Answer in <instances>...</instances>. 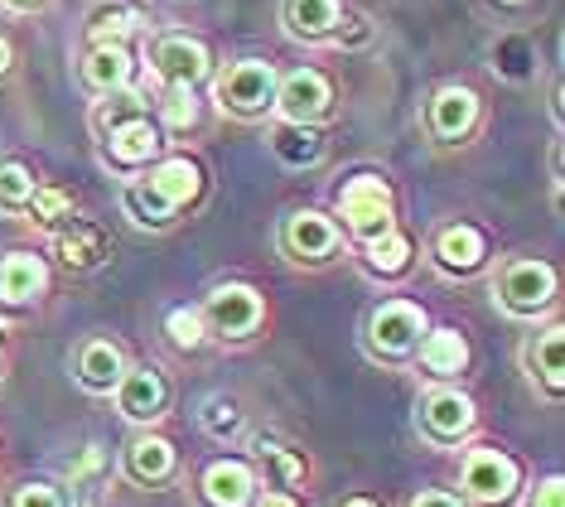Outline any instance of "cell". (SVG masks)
<instances>
[{
	"label": "cell",
	"mask_w": 565,
	"mask_h": 507,
	"mask_svg": "<svg viewBox=\"0 0 565 507\" xmlns=\"http://www.w3.org/2000/svg\"><path fill=\"white\" fill-rule=\"evenodd\" d=\"M203 189V175L194 160H184V155H174V160H160L150 169V179H140V184L126 193V203L140 213V223H170V213H179L184 203H194Z\"/></svg>",
	"instance_id": "6da1fadb"
},
{
	"label": "cell",
	"mask_w": 565,
	"mask_h": 507,
	"mask_svg": "<svg viewBox=\"0 0 565 507\" xmlns=\"http://www.w3.org/2000/svg\"><path fill=\"white\" fill-rule=\"evenodd\" d=\"M339 213H343V223H349V232L358 242H372V237H382V232H392V189H387V179H377V175H358L343 184L339 193Z\"/></svg>",
	"instance_id": "7a4b0ae2"
},
{
	"label": "cell",
	"mask_w": 565,
	"mask_h": 507,
	"mask_svg": "<svg viewBox=\"0 0 565 507\" xmlns=\"http://www.w3.org/2000/svg\"><path fill=\"white\" fill-rule=\"evenodd\" d=\"M276 68L262 59H242L233 63L223 77H217V102L223 112H237V116H262L276 107Z\"/></svg>",
	"instance_id": "3957f363"
},
{
	"label": "cell",
	"mask_w": 565,
	"mask_h": 507,
	"mask_svg": "<svg viewBox=\"0 0 565 507\" xmlns=\"http://www.w3.org/2000/svg\"><path fill=\"white\" fill-rule=\"evenodd\" d=\"M498 300L512 315H536L556 300V271L536 256H522V262H508L503 276H498Z\"/></svg>",
	"instance_id": "277c9868"
},
{
	"label": "cell",
	"mask_w": 565,
	"mask_h": 507,
	"mask_svg": "<svg viewBox=\"0 0 565 507\" xmlns=\"http://www.w3.org/2000/svg\"><path fill=\"white\" fill-rule=\"evenodd\" d=\"M518 464L508 460L503 450H469V460H465V493L473 503H483V507H498V503H508L512 493H518Z\"/></svg>",
	"instance_id": "5b68a950"
},
{
	"label": "cell",
	"mask_w": 565,
	"mask_h": 507,
	"mask_svg": "<svg viewBox=\"0 0 565 507\" xmlns=\"http://www.w3.org/2000/svg\"><path fill=\"white\" fill-rule=\"evenodd\" d=\"M367 334H372V348H377V353L402 358V353H411V348L420 344V334H426V315H420L416 305H406V300H387L377 315H372Z\"/></svg>",
	"instance_id": "8992f818"
},
{
	"label": "cell",
	"mask_w": 565,
	"mask_h": 507,
	"mask_svg": "<svg viewBox=\"0 0 565 507\" xmlns=\"http://www.w3.org/2000/svg\"><path fill=\"white\" fill-rule=\"evenodd\" d=\"M203 315L223 338H247L262 324V295L252 285H217L203 305Z\"/></svg>",
	"instance_id": "52a82bcc"
},
{
	"label": "cell",
	"mask_w": 565,
	"mask_h": 507,
	"mask_svg": "<svg viewBox=\"0 0 565 507\" xmlns=\"http://www.w3.org/2000/svg\"><path fill=\"white\" fill-rule=\"evenodd\" d=\"M276 107H280V116H286L290 126L319 122V116L329 112V83H324V73L295 68L290 77H280V83H276Z\"/></svg>",
	"instance_id": "ba28073f"
},
{
	"label": "cell",
	"mask_w": 565,
	"mask_h": 507,
	"mask_svg": "<svg viewBox=\"0 0 565 507\" xmlns=\"http://www.w3.org/2000/svg\"><path fill=\"white\" fill-rule=\"evenodd\" d=\"M150 59H156V73L170 87H194V83H203V77L213 73L209 49H203L199 39H189V34H164Z\"/></svg>",
	"instance_id": "9c48e42d"
},
{
	"label": "cell",
	"mask_w": 565,
	"mask_h": 507,
	"mask_svg": "<svg viewBox=\"0 0 565 507\" xmlns=\"http://www.w3.org/2000/svg\"><path fill=\"white\" fill-rule=\"evenodd\" d=\"M420 431H426L435 445H459L473 431V401L459 392H430L420 401Z\"/></svg>",
	"instance_id": "30bf717a"
},
{
	"label": "cell",
	"mask_w": 565,
	"mask_h": 507,
	"mask_svg": "<svg viewBox=\"0 0 565 507\" xmlns=\"http://www.w3.org/2000/svg\"><path fill=\"white\" fill-rule=\"evenodd\" d=\"M164 377L156 368H126L121 372V382H117V406L126 421H136V425H146V421H156V415H164Z\"/></svg>",
	"instance_id": "8fae6325"
},
{
	"label": "cell",
	"mask_w": 565,
	"mask_h": 507,
	"mask_svg": "<svg viewBox=\"0 0 565 507\" xmlns=\"http://www.w3.org/2000/svg\"><path fill=\"white\" fill-rule=\"evenodd\" d=\"M54 252L63 256V266L68 271H93V266L107 262L111 242H107V232H102L97 223L68 218V228H58V237H54Z\"/></svg>",
	"instance_id": "7c38bea8"
},
{
	"label": "cell",
	"mask_w": 565,
	"mask_h": 507,
	"mask_svg": "<svg viewBox=\"0 0 565 507\" xmlns=\"http://www.w3.org/2000/svg\"><path fill=\"white\" fill-rule=\"evenodd\" d=\"M203 498H209V507H247L252 493H256V478L242 460H217L203 469Z\"/></svg>",
	"instance_id": "4fadbf2b"
},
{
	"label": "cell",
	"mask_w": 565,
	"mask_h": 507,
	"mask_svg": "<svg viewBox=\"0 0 565 507\" xmlns=\"http://www.w3.org/2000/svg\"><path fill=\"white\" fill-rule=\"evenodd\" d=\"M473 122H479V97H473L469 87H445V93H435L430 131L440 140H465L473 131Z\"/></svg>",
	"instance_id": "5bb4252c"
},
{
	"label": "cell",
	"mask_w": 565,
	"mask_h": 507,
	"mask_svg": "<svg viewBox=\"0 0 565 507\" xmlns=\"http://www.w3.org/2000/svg\"><path fill=\"white\" fill-rule=\"evenodd\" d=\"M121 372H126V358L111 338H87L78 348V382L83 387H93V392H117Z\"/></svg>",
	"instance_id": "9a60e30c"
},
{
	"label": "cell",
	"mask_w": 565,
	"mask_h": 507,
	"mask_svg": "<svg viewBox=\"0 0 565 507\" xmlns=\"http://www.w3.org/2000/svg\"><path fill=\"white\" fill-rule=\"evenodd\" d=\"M44 285H49L44 256H34V252H10L6 262H0V300L24 305V300H34V295H44Z\"/></svg>",
	"instance_id": "2e32d148"
},
{
	"label": "cell",
	"mask_w": 565,
	"mask_h": 507,
	"mask_svg": "<svg viewBox=\"0 0 565 507\" xmlns=\"http://www.w3.org/2000/svg\"><path fill=\"white\" fill-rule=\"evenodd\" d=\"M333 242H339V232H333V223L324 213H315V208H305V213H295L286 223V246L300 262H324L333 252Z\"/></svg>",
	"instance_id": "e0dca14e"
},
{
	"label": "cell",
	"mask_w": 565,
	"mask_h": 507,
	"mask_svg": "<svg viewBox=\"0 0 565 507\" xmlns=\"http://www.w3.org/2000/svg\"><path fill=\"white\" fill-rule=\"evenodd\" d=\"M126 469H131L136 484H164L174 474V445L160 435H140L126 450Z\"/></svg>",
	"instance_id": "ac0fdd59"
},
{
	"label": "cell",
	"mask_w": 565,
	"mask_h": 507,
	"mask_svg": "<svg viewBox=\"0 0 565 507\" xmlns=\"http://www.w3.org/2000/svg\"><path fill=\"white\" fill-rule=\"evenodd\" d=\"M160 131L150 126V116H140V122H126V126H117L111 131V140H107V155L117 165H146V160H156L160 155Z\"/></svg>",
	"instance_id": "d6986e66"
},
{
	"label": "cell",
	"mask_w": 565,
	"mask_h": 507,
	"mask_svg": "<svg viewBox=\"0 0 565 507\" xmlns=\"http://www.w3.org/2000/svg\"><path fill=\"white\" fill-rule=\"evenodd\" d=\"M435 262H440L445 271H479L483 266V237H479V228H469V223L445 228L440 237H435Z\"/></svg>",
	"instance_id": "ffe728a7"
},
{
	"label": "cell",
	"mask_w": 565,
	"mask_h": 507,
	"mask_svg": "<svg viewBox=\"0 0 565 507\" xmlns=\"http://www.w3.org/2000/svg\"><path fill=\"white\" fill-rule=\"evenodd\" d=\"M83 77L97 93H117V87L131 83V54L121 44H93V54L83 63Z\"/></svg>",
	"instance_id": "44dd1931"
},
{
	"label": "cell",
	"mask_w": 565,
	"mask_h": 507,
	"mask_svg": "<svg viewBox=\"0 0 565 507\" xmlns=\"http://www.w3.org/2000/svg\"><path fill=\"white\" fill-rule=\"evenodd\" d=\"M561 348H565V329H561V324H551V329L542 338H532V348H526V368H532V377H542L551 397H561V387H565Z\"/></svg>",
	"instance_id": "7402d4cb"
},
{
	"label": "cell",
	"mask_w": 565,
	"mask_h": 507,
	"mask_svg": "<svg viewBox=\"0 0 565 507\" xmlns=\"http://www.w3.org/2000/svg\"><path fill=\"white\" fill-rule=\"evenodd\" d=\"M286 24L300 39H324L339 24V0H286Z\"/></svg>",
	"instance_id": "603a6c76"
},
{
	"label": "cell",
	"mask_w": 565,
	"mask_h": 507,
	"mask_svg": "<svg viewBox=\"0 0 565 507\" xmlns=\"http://www.w3.org/2000/svg\"><path fill=\"white\" fill-rule=\"evenodd\" d=\"M420 362H426L430 372H459L469 362V344L459 329H435L426 344H420Z\"/></svg>",
	"instance_id": "cb8c5ba5"
},
{
	"label": "cell",
	"mask_w": 565,
	"mask_h": 507,
	"mask_svg": "<svg viewBox=\"0 0 565 507\" xmlns=\"http://www.w3.org/2000/svg\"><path fill=\"white\" fill-rule=\"evenodd\" d=\"M271 146H276V155H280L286 165H315L319 155H324V140H319L310 126H290V122L276 131Z\"/></svg>",
	"instance_id": "d4e9b609"
},
{
	"label": "cell",
	"mask_w": 565,
	"mask_h": 507,
	"mask_svg": "<svg viewBox=\"0 0 565 507\" xmlns=\"http://www.w3.org/2000/svg\"><path fill=\"white\" fill-rule=\"evenodd\" d=\"M363 246H367V266L382 271V276H396V271H406V262H411V242L396 228L382 232V237H372V242H363Z\"/></svg>",
	"instance_id": "484cf974"
},
{
	"label": "cell",
	"mask_w": 565,
	"mask_h": 507,
	"mask_svg": "<svg viewBox=\"0 0 565 507\" xmlns=\"http://www.w3.org/2000/svg\"><path fill=\"white\" fill-rule=\"evenodd\" d=\"M34 175L24 165H15V160H6L0 165V213H24V203L34 199Z\"/></svg>",
	"instance_id": "4316f807"
},
{
	"label": "cell",
	"mask_w": 565,
	"mask_h": 507,
	"mask_svg": "<svg viewBox=\"0 0 565 507\" xmlns=\"http://www.w3.org/2000/svg\"><path fill=\"white\" fill-rule=\"evenodd\" d=\"M146 116V97L140 93H131V87H117V93H107V102L97 107V126L102 131H117V126H126V122H140Z\"/></svg>",
	"instance_id": "83f0119b"
},
{
	"label": "cell",
	"mask_w": 565,
	"mask_h": 507,
	"mask_svg": "<svg viewBox=\"0 0 565 507\" xmlns=\"http://www.w3.org/2000/svg\"><path fill=\"white\" fill-rule=\"evenodd\" d=\"M131 24H136V15L131 10H121V6L93 10V44H121V39L131 34Z\"/></svg>",
	"instance_id": "f1b7e54d"
},
{
	"label": "cell",
	"mask_w": 565,
	"mask_h": 507,
	"mask_svg": "<svg viewBox=\"0 0 565 507\" xmlns=\"http://www.w3.org/2000/svg\"><path fill=\"white\" fill-rule=\"evenodd\" d=\"M24 213H30L34 223H58V218L73 213V193H63V189H34V199L24 203Z\"/></svg>",
	"instance_id": "f546056e"
},
{
	"label": "cell",
	"mask_w": 565,
	"mask_h": 507,
	"mask_svg": "<svg viewBox=\"0 0 565 507\" xmlns=\"http://www.w3.org/2000/svg\"><path fill=\"white\" fill-rule=\"evenodd\" d=\"M164 329H170V338L179 348H199L203 344V315H194V309H170Z\"/></svg>",
	"instance_id": "4dcf8cb0"
},
{
	"label": "cell",
	"mask_w": 565,
	"mask_h": 507,
	"mask_svg": "<svg viewBox=\"0 0 565 507\" xmlns=\"http://www.w3.org/2000/svg\"><path fill=\"white\" fill-rule=\"evenodd\" d=\"M203 425H209L213 435H233L237 425H242V411H237V401H227V397H213L209 406H203Z\"/></svg>",
	"instance_id": "1f68e13d"
},
{
	"label": "cell",
	"mask_w": 565,
	"mask_h": 507,
	"mask_svg": "<svg viewBox=\"0 0 565 507\" xmlns=\"http://www.w3.org/2000/svg\"><path fill=\"white\" fill-rule=\"evenodd\" d=\"M164 122L170 126H194L199 122V107H194V87H170V97H164Z\"/></svg>",
	"instance_id": "d6a6232c"
},
{
	"label": "cell",
	"mask_w": 565,
	"mask_h": 507,
	"mask_svg": "<svg viewBox=\"0 0 565 507\" xmlns=\"http://www.w3.org/2000/svg\"><path fill=\"white\" fill-rule=\"evenodd\" d=\"M10 507H63V493L54 484H20Z\"/></svg>",
	"instance_id": "836d02e7"
},
{
	"label": "cell",
	"mask_w": 565,
	"mask_h": 507,
	"mask_svg": "<svg viewBox=\"0 0 565 507\" xmlns=\"http://www.w3.org/2000/svg\"><path fill=\"white\" fill-rule=\"evenodd\" d=\"M532 507H565V484L561 478H546V484L532 493Z\"/></svg>",
	"instance_id": "e575fe53"
},
{
	"label": "cell",
	"mask_w": 565,
	"mask_h": 507,
	"mask_svg": "<svg viewBox=\"0 0 565 507\" xmlns=\"http://www.w3.org/2000/svg\"><path fill=\"white\" fill-rule=\"evenodd\" d=\"M262 454H271V460H276V469L286 474V478H300V474H305V464L295 460V454H286L280 445H266V440H262Z\"/></svg>",
	"instance_id": "d590c367"
},
{
	"label": "cell",
	"mask_w": 565,
	"mask_h": 507,
	"mask_svg": "<svg viewBox=\"0 0 565 507\" xmlns=\"http://www.w3.org/2000/svg\"><path fill=\"white\" fill-rule=\"evenodd\" d=\"M411 507H465L455 498V493H440V488H430V493H420V498H411Z\"/></svg>",
	"instance_id": "8d00e7d4"
},
{
	"label": "cell",
	"mask_w": 565,
	"mask_h": 507,
	"mask_svg": "<svg viewBox=\"0 0 565 507\" xmlns=\"http://www.w3.org/2000/svg\"><path fill=\"white\" fill-rule=\"evenodd\" d=\"M102 464V450L97 445H87V454H83V464H73V484H78V478H87Z\"/></svg>",
	"instance_id": "74e56055"
},
{
	"label": "cell",
	"mask_w": 565,
	"mask_h": 507,
	"mask_svg": "<svg viewBox=\"0 0 565 507\" xmlns=\"http://www.w3.org/2000/svg\"><path fill=\"white\" fill-rule=\"evenodd\" d=\"M262 507H300V503H295L290 493H266V498H262Z\"/></svg>",
	"instance_id": "f35d334b"
},
{
	"label": "cell",
	"mask_w": 565,
	"mask_h": 507,
	"mask_svg": "<svg viewBox=\"0 0 565 507\" xmlns=\"http://www.w3.org/2000/svg\"><path fill=\"white\" fill-rule=\"evenodd\" d=\"M6 73H10V44L0 39V77H6Z\"/></svg>",
	"instance_id": "ab89813d"
},
{
	"label": "cell",
	"mask_w": 565,
	"mask_h": 507,
	"mask_svg": "<svg viewBox=\"0 0 565 507\" xmlns=\"http://www.w3.org/2000/svg\"><path fill=\"white\" fill-rule=\"evenodd\" d=\"M339 507H377L372 498H349V503H339Z\"/></svg>",
	"instance_id": "60d3db41"
},
{
	"label": "cell",
	"mask_w": 565,
	"mask_h": 507,
	"mask_svg": "<svg viewBox=\"0 0 565 507\" xmlns=\"http://www.w3.org/2000/svg\"><path fill=\"white\" fill-rule=\"evenodd\" d=\"M10 6H40V0H10Z\"/></svg>",
	"instance_id": "b9f144b4"
},
{
	"label": "cell",
	"mask_w": 565,
	"mask_h": 507,
	"mask_svg": "<svg viewBox=\"0 0 565 507\" xmlns=\"http://www.w3.org/2000/svg\"><path fill=\"white\" fill-rule=\"evenodd\" d=\"M508 6H518V0H508Z\"/></svg>",
	"instance_id": "7bdbcfd3"
}]
</instances>
